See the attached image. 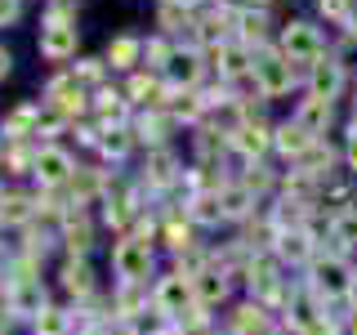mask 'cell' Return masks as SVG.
<instances>
[{"label":"cell","instance_id":"6da1fadb","mask_svg":"<svg viewBox=\"0 0 357 335\" xmlns=\"http://www.w3.org/2000/svg\"><path fill=\"white\" fill-rule=\"evenodd\" d=\"M250 85H255V94H259L264 103H273V98H286L290 89H304V67H295L273 40V45H264V50H255Z\"/></svg>","mask_w":357,"mask_h":335},{"label":"cell","instance_id":"7a4b0ae2","mask_svg":"<svg viewBox=\"0 0 357 335\" xmlns=\"http://www.w3.org/2000/svg\"><path fill=\"white\" fill-rule=\"evenodd\" d=\"M107 273H112V282H152L161 273V251L139 237H112L107 241Z\"/></svg>","mask_w":357,"mask_h":335},{"label":"cell","instance_id":"3957f363","mask_svg":"<svg viewBox=\"0 0 357 335\" xmlns=\"http://www.w3.org/2000/svg\"><path fill=\"white\" fill-rule=\"evenodd\" d=\"M50 282H54V295H59L63 304H85V299H94L98 290H107V282L98 277L94 260H76V255H59V260H54Z\"/></svg>","mask_w":357,"mask_h":335},{"label":"cell","instance_id":"277c9868","mask_svg":"<svg viewBox=\"0 0 357 335\" xmlns=\"http://www.w3.org/2000/svg\"><path fill=\"white\" fill-rule=\"evenodd\" d=\"M353 268L357 260H349V255H335V251H321L317 260H312L304 268V286L312 290V295L321 299V304H340L344 295H349V282H353Z\"/></svg>","mask_w":357,"mask_h":335},{"label":"cell","instance_id":"5b68a950","mask_svg":"<svg viewBox=\"0 0 357 335\" xmlns=\"http://www.w3.org/2000/svg\"><path fill=\"white\" fill-rule=\"evenodd\" d=\"M277 50H282L295 67H304V72H308L317 59H326V54H331V40L321 36V27L312 18H286L282 27H277Z\"/></svg>","mask_w":357,"mask_h":335},{"label":"cell","instance_id":"8992f818","mask_svg":"<svg viewBox=\"0 0 357 335\" xmlns=\"http://www.w3.org/2000/svg\"><path fill=\"white\" fill-rule=\"evenodd\" d=\"M152 308L165 313V318H183L188 308H197V290H192V277L174 273V268H161L152 277Z\"/></svg>","mask_w":357,"mask_h":335},{"label":"cell","instance_id":"52a82bcc","mask_svg":"<svg viewBox=\"0 0 357 335\" xmlns=\"http://www.w3.org/2000/svg\"><path fill=\"white\" fill-rule=\"evenodd\" d=\"M228 148H232V165H255V161H273V121H245L228 134Z\"/></svg>","mask_w":357,"mask_h":335},{"label":"cell","instance_id":"ba28073f","mask_svg":"<svg viewBox=\"0 0 357 335\" xmlns=\"http://www.w3.org/2000/svg\"><path fill=\"white\" fill-rule=\"evenodd\" d=\"M317 255H321V241L312 237L308 228H286V232H277V241H273V260L295 277H304V268L317 260Z\"/></svg>","mask_w":357,"mask_h":335},{"label":"cell","instance_id":"9c48e42d","mask_svg":"<svg viewBox=\"0 0 357 335\" xmlns=\"http://www.w3.org/2000/svg\"><path fill=\"white\" fill-rule=\"evenodd\" d=\"M273 322L277 318L259 304V299H250V295H237L228 308L219 313V331L223 335H264Z\"/></svg>","mask_w":357,"mask_h":335},{"label":"cell","instance_id":"30bf717a","mask_svg":"<svg viewBox=\"0 0 357 335\" xmlns=\"http://www.w3.org/2000/svg\"><path fill=\"white\" fill-rule=\"evenodd\" d=\"M353 85V72L344 67L335 54H326V59H317L304 72V94H317V98H331V103H340V94Z\"/></svg>","mask_w":357,"mask_h":335},{"label":"cell","instance_id":"8fae6325","mask_svg":"<svg viewBox=\"0 0 357 335\" xmlns=\"http://www.w3.org/2000/svg\"><path fill=\"white\" fill-rule=\"evenodd\" d=\"M76 174V156L63 148V143H40L36 152V174H31V184L36 188H67Z\"/></svg>","mask_w":357,"mask_h":335},{"label":"cell","instance_id":"7c38bea8","mask_svg":"<svg viewBox=\"0 0 357 335\" xmlns=\"http://www.w3.org/2000/svg\"><path fill=\"white\" fill-rule=\"evenodd\" d=\"M0 223H5L9 237L22 232L27 223H36V188L5 184V193H0Z\"/></svg>","mask_w":357,"mask_h":335},{"label":"cell","instance_id":"4fadbf2b","mask_svg":"<svg viewBox=\"0 0 357 335\" xmlns=\"http://www.w3.org/2000/svg\"><path fill=\"white\" fill-rule=\"evenodd\" d=\"M192 290H197V304H201V308H210V313H223V308L232 304V299L241 295L237 282H232V277L223 273L219 264H215V268H206L201 277H192Z\"/></svg>","mask_w":357,"mask_h":335},{"label":"cell","instance_id":"5bb4252c","mask_svg":"<svg viewBox=\"0 0 357 335\" xmlns=\"http://www.w3.org/2000/svg\"><path fill=\"white\" fill-rule=\"evenodd\" d=\"M312 143H317V139H312V134H308L304 126H299L295 117L273 121V156H277L282 165H295L299 156H304V152L312 148Z\"/></svg>","mask_w":357,"mask_h":335},{"label":"cell","instance_id":"9a60e30c","mask_svg":"<svg viewBox=\"0 0 357 335\" xmlns=\"http://www.w3.org/2000/svg\"><path fill=\"white\" fill-rule=\"evenodd\" d=\"M219 201H223V219H228V228H241V223H250L264 210V201L255 197L241 179H228V184L219 188Z\"/></svg>","mask_w":357,"mask_h":335},{"label":"cell","instance_id":"2e32d148","mask_svg":"<svg viewBox=\"0 0 357 335\" xmlns=\"http://www.w3.org/2000/svg\"><path fill=\"white\" fill-rule=\"evenodd\" d=\"M290 117H295L299 126L312 134V139H331V130H335V103H331V98H317V94L295 98Z\"/></svg>","mask_w":357,"mask_h":335},{"label":"cell","instance_id":"e0dca14e","mask_svg":"<svg viewBox=\"0 0 357 335\" xmlns=\"http://www.w3.org/2000/svg\"><path fill=\"white\" fill-rule=\"evenodd\" d=\"M232 40L250 45V50H264V45H273V18H268V9L237 5V22H232Z\"/></svg>","mask_w":357,"mask_h":335},{"label":"cell","instance_id":"ac0fdd59","mask_svg":"<svg viewBox=\"0 0 357 335\" xmlns=\"http://www.w3.org/2000/svg\"><path fill=\"white\" fill-rule=\"evenodd\" d=\"M326 251L357 260V206L331 210V237H326Z\"/></svg>","mask_w":357,"mask_h":335},{"label":"cell","instance_id":"d6986e66","mask_svg":"<svg viewBox=\"0 0 357 335\" xmlns=\"http://www.w3.org/2000/svg\"><path fill=\"white\" fill-rule=\"evenodd\" d=\"M36 45H40V54H45L50 63L72 59V54H76V22H45Z\"/></svg>","mask_w":357,"mask_h":335},{"label":"cell","instance_id":"ffe728a7","mask_svg":"<svg viewBox=\"0 0 357 335\" xmlns=\"http://www.w3.org/2000/svg\"><path fill=\"white\" fill-rule=\"evenodd\" d=\"M188 219L197 223L201 232H219V228H228V219H223V201H219V193H201V197H192L188 201Z\"/></svg>","mask_w":357,"mask_h":335},{"label":"cell","instance_id":"44dd1931","mask_svg":"<svg viewBox=\"0 0 357 335\" xmlns=\"http://www.w3.org/2000/svg\"><path fill=\"white\" fill-rule=\"evenodd\" d=\"M22 335H72V308H67L63 299H54L50 308H40L36 318L27 322Z\"/></svg>","mask_w":357,"mask_h":335},{"label":"cell","instance_id":"7402d4cb","mask_svg":"<svg viewBox=\"0 0 357 335\" xmlns=\"http://www.w3.org/2000/svg\"><path fill=\"white\" fill-rule=\"evenodd\" d=\"M139 63H143V40L139 36L107 40V67H116V72H134Z\"/></svg>","mask_w":357,"mask_h":335},{"label":"cell","instance_id":"603a6c76","mask_svg":"<svg viewBox=\"0 0 357 335\" xmlns=\"http://www.w3.org/2000/svg\"><path fill=\"white\" fill-rule=\"evenodd\" d=\"M317 5V14L331 22V27L340 31H353L357 27V0H312Z\"/></svg>","mask_w":357,"mask_h":335},{"label":"cell","instance_id":"cb8c5ba5","mask_svg":"<svg viewBox=\"0 0 357 335\" xmlns=\"http://www.w3.org/2000/svg\"><path fill=\"white\" fill-rule=\"evenodd\" d=\"M340 152H344V170L357 179V121L344 126V139H340Z\"/></svg>","mask_w":357,"mask_h":335},{"label":"cell","instance_id":"d4e9b609","mask_svg":"<svg viewBox=\"0 0 357 335\" xmlns=\"http://www.w3.org/2000/svg\"><path fill=\"white\" fill-rule=\"evenodd\" d=\"M72 76L81 85H98V81H103V59H81V67H76Z\"/></svg>","mask_w":357,"mask_h":335},{"label":"cell","instance_id":"484cf974","mask_svg":"<svg viewBox=\"0 0 357 335\" xmlns=\"http://www.w3.org/2000/svg\"><path fill=\"white\" fill-rule=\"evenodd\" d=\"M9 264H14V246H9V237L0 241V277H9Z\"/></svg>","mask_w":357,"mask_h":335},{"label":"cell","instance_id":"4316f807","mask_svg":"<svg viewBox=\"0 0 357 335\" xmlns=\"http://www.w3.org/2000/svg\"><path fill=\"white\" fill-rule=\"evenodd\" d=\"M9 67H14V54H9L5 45H0V81H5V76H9Z\"/></svg>","mask_w":357,"mask_h":335},{"label":"cell","instance_id":"83f0119b","mask_svg":"<svg viewBox=\"0 0 357 335\" xmlns=\"http://www.w3.org/2000/svg\"><path fill=\"white\" fill-rule=\"evenodd\" d=\"M344 299H349V308H357V268H353V282H349V295Z\"/></svg>","mask_w":357,"mask_h":335},{"label":"cell","instance_id":"f1b7e54d","mask_svg":"<svg viewBox=\"0 0 357 335\" xmlns=\"http://www.w3.org/2000/svg\"><path fill=\"white\" fill-rule=\"evenodd\" d=\"M241 5H250V9H273L277 0H241Z\"/></svg>","mask_w":357,"mask_h":335},{"label":"cell","instance_id":"f546056e","mask_svg":"<svg viewBox=\"0 0 357 335\" xmlns=\"http://www.w3.org/2000/svg\"><path fill=\"white\" fill-rule=\"evenodd\" d=\"M264 335H290V331H286V327H282V322H273V327H268V331H264Z\"/></svg>","mask_w":357,"mask_h":335},{"label":"cell","instance_id":"4dcf8cb0","mask_svg":"<svg viewBox=\"0 0 357 335\" xmlns=\"http://www.w3.org/2000/svg\"><path fill=\"white\" fill-rule=\"evenodd\" d=\"M344 335H357V308H353V318H349V331Z\"/></svg>","mask_w":357,"mask_h":335},{"label":"cell","instance_id":"1f68e13d","mask_svg":"<svg viewBox=\"0 0 357 335\" xmlns=\"http://www.w3.org/2000/svg\"><path fill=\"white\" fill-rule=\"evenodd\" d=\"M353 121H357V85H353Z\"/></svg>","mask_w":357,"mask_h":335}]
</instances>
